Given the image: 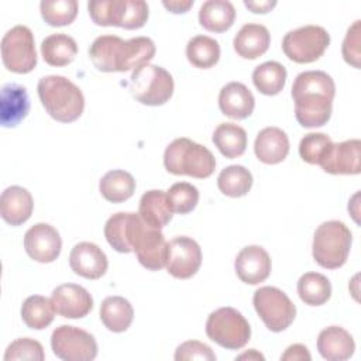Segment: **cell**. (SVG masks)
<instances>
[{"label":"cell","mask_w":361,"mask_h":361,"mask_svg":"<svg viewBox=\"0 0 361 361\" xmlns=\"http://www.w3.org/2000/svg\"><path fill=\"white\" fill-rule=\"evenodd\" d=\"M38 97L45 111L59 123L78 120L85 109L82 90L61 75H48L38 80Z\"/></svg>","instance_id":"7a4b0ae2"},{"label":"cell","mask_w":361,"mask_h":361,"mask_svg":"<svg viewBox=\"0 0 361 361\" xmlns=\"http://www.w3.org/2000/svg\"><path fill=\"white\" fill-rule=\"evenodd\" d=\"M51 348L63 361H92L97 355L94 337L79 327L62 324L52 331Z\"/></svg>","instance_id":"8fae6325"},{"label":"cell","mask_w":361,"mask_h":361,"mask_svg":"<svg viewBox=\"0 0 361 361\" xmlns=\"http://www.w3.org/2000/svg\"><path fill=\"white\" fill-rule=\"evenodd\" d=\"M361 21L357 20L354 21V24L347 30L345 38L343 41V47H341V54L344 61L354 66L355 69H360L361 63Z\"/></svg>","instance_id":"7bdbcfd3"},{"label":"cell","mask_w":361,"mask_h":361,"mask_svg":"<svg viewBox=\"0 0 361 361\" xmlns=\"http://www.w3.org/2000/svg\"><path fill=\"white\" fill-rule=\"evenodd\" d=\"M148 20V4L142 0H120L117 27L138 30Z\"/></svg>","instance_id":"60d3db41"},{"label":"cell","mask_w":361,"mask_h":361,"mask_svg":"<svg viewBox=\"0 0 361 361\" xmlns=\"http://www.w3.org/2000/svg\"><path fill=\"white\" fill-rule=\"evenodd\" d=\"M34 200L31 193L23 186H8L0 197V214L10 226L25 223L32 213Z\"/></svg>","instance_id":"44dd1931"},{"label":"cell","mask_w":361,"mask_h":361,"mask_svg":"<svg viewBox=\"0 0 361 361\" xmlns=\"http://www.w3.org/2000/svg\"><path fill=\"white\" fill-rule=\"evenodd\" d=\"M317 350L327 361H344L354 354L355 341L345 329L329 326L319 333Z\"/></svg>","instance_id":"7402d4cb"},{"label":"cell","mask_w":361,"mask_h":361,"mask_svg":"<svg viewBox=\"0 0 361 361\" xmlns=\"http://www.w3.org/2000/svg\"><path fill=\"white\" fill-rule=\"evenodd\" d=\"M237 360H261V361H264L265 358H264V355H262V354H259L257 350L251 348L250 351L240 354V355L237 357Z\"/></svg>","instance_id":"681fc988"},{"label":"cell","mask_w":361,"mask_h":361,"mask_svg":"<svg viewBox=\"0 0 361 361\" xmlns=\"http://www.w3.org/2000/svg\"><path fill=\"white\" fill-rule=\"evenodd\" d=\"M137 213L118 212L110 216L104 224V237L111 248L117 252L128 254L131 248V233Z\"/></svg>","instance_id":"4316f807"},{"label":"cell","mask_w":361,"mask_h":361,"mask_svg":"<svg viewBox=\"0 0 361 361\" xmlns=\"http://www.w3.org/2000/svg\"><path fill=\"white\" fill-rule=\"evenodd\" d=\"M173 358L176 361H190V360L216 361V354L207 344L197 340H189L176 347Z\"/></svg>","instance_id":"ee69618b"},{"label":"cell","mask_w":361,"mask_h":361,"mask_svg":"<svg viewBox=\"0 0 361 361\" xmlns=\"http://www.w3.org/2000/svg\"><path fill=\"white\" fill-rule=\"evenodd\" d=\"M51 302L55 312L66 319H82L93 309L92 295L80 285L62 283L52 290Z\"/></svg>","instance_id":"5bb4252c"},{"label":"cell","mask_w":361,"mask_h":361,"mask_svg":"<svg viewBox=\"0 0 361 361\" xmlns=\"http://www.w3.org/2000/svg\"><path fill=\"white\" fill-rule=\"evenodd\" d=\"M162 6L173 14H183L193 6V0H164Z\"/></svg>","instance_id":"c3c4849f"},{"label":"cell","mask_w":361,"mask_h":361,"mask_svg":"<svg viewBox=\"0 0 361 361\" xmlns=\"http://www.w3.org/2000/svg\"><path fill=\"white\" fill-rule=\"evenodd\" d=\"M252 83L259 93L275 96L285 87L286 69L276 61H267L254 69Z\"/></svg>","instance_id":"d6a6232c"},{"label":"cell","mask_w":361,"mask_h":361,"mask_svg":"<svg viewBox=\"0 0 361 361\" xmlns=\"http://www.w3.org/2000/svg\"><path fill=\"white\" fill-rule=\"evenodd\" d=\"M219 107L224 116L234 120H244L252 114L255 99L244 83L230 82L219 93Z\"/></svg>","instance_id":"d6986e66"},{"label":"cell","mask_w":361,"mask_h":361,"mask_svg":"<svg viewBox=\"0 0 361 361\" xmlns=\"http://www.w3.org/2000/svg\"><path fill=\"white\" fill-rule=\"evenodd\" d=\"M282 361H310L312 355L306 345L303 344H292L285 353L281 355Z\"/></svg>","instance_id":"bcb514c9"},{"label":"cell","mask_w":361,"mask_h":361,"mask_svg":"<svg viewBox=\"0 0 361 361\" xmlns=\"http://www.w3.org/2000/svg\"><path fill=\"white\" fill-rule=\"evenodd\" d=\"M351 243L353 234L343 221H324L316 228L313 235V258L322 268L337 269L345 264Z\"/></svg>","instance_id":"277c9868"},{"label":"cell","mask_w":361,"mask_h":361,"mask_svg":"<svg viewBox=\"0 0 361 361\" xmlns=\"http://www.w3.org/2000/svg\"><path fill=\"white\" fill-rule=\"evenodd\" d=\"M41 17L51 27H63L73 23L78 16L76 0H42L39 3Z\"/></svg>","instance_id":"8d00e7d4"},{"label":"cell","mask_w":361,"mask_h":361,"mask_svg":"<svg viewBox=\"0 0 361 361\" xmlns=\"http://www.w3.org/2000/svg\"><path fill=\"white\" fill-rule=\"evenodd\" d=\"M3 65L14 73H28L37 66L34 35L25 25H16L1 38Z\"/></svg>","instance_id":"9c48e42d"},{"label":"cell","mask_w":361,"mask_h":361,"mask_svg":"<svg viewBox=\"0 0 361 361\" xmlns=\"http://www.w3.org/2000/svg\"><path fill=\"white\" fill-rule=\"evenodd\" d=\"M244 6L247 8H250L252 13H257V14H265L268 11H271L275 6H276V1L275 0H244Z\"/></svg>","instance_id":"7dc6e473"},{"label":"cell","mask_w":361,"mask_h":361,"mask_svg":"<svg viewBox=\"0 0 361 361\" xmlns=\"http://www.w3.org/2000/svg\"><path fill=\"white\" fill-rule=\"evenodd\" d=\"M254 152L264 164H279L288 157L289 138L286 133L278 127H265L255 137Z\"/></svg>","instance_id":"603a6c76"},{"label":"cell","mask_w":361,"mask_h":361,"mask_svg":"<svg viewBox=\"0 0 361 361\" xmlns=\"http://www.w3.org/2000/svg\"><path fill=\"white\" fill-rule=\"evenodd\" d=\"M186 58L195 68L209 69L220 59V45L212 37L196 35L188 41Z\"/></svg>","instance_id":"e575fe53"},{"label":"cell","mask_w":361,"mask_h":361,"mask_svg":"<svg viewBox=\"0 0 361 361\" xmlns=\"http://www.w3.org/2000/svg\"><path fill=\"white\" fill-rule=\"evenodd\" d=\"M271 257L261 245H247L241 248L234 261V269L241 282L258 285L271 274Z\"/></svg>","instance_id":"2e32d148"},{"label":"cell","mask_w":361,"mask_h":361,"mask_svg":"<svg viewBox=\"0 0 361 361\" xmlns=\"http://www.w3.org/2000/svg\"><path fill=\"white\" fill-rule=\"evenodd\" d=\"M290 96L298 123L305 128L322 127L331 117L336 85L323 71H306L295 78Z\"/></svg>","instance_id":"6da1fadb"},{"label":"cell","mask_w":361,"mask_h":361,"mask_svg":"<svg viewBox=\"0 0 361 361\" xmlns=\"http://www.w3.org/2000/svg\"><path fill=\"white\" fill-rule=\"evenodd\" d=\"M99 316L107 330L123 333L133 323L134 309L123 296H107L100 305Z\"/></svg>","instance_id":"484cf974"},{"label":"cell","mask_w":361,"mask_h":361,"mask_svg":"<svg viewBox=\"0 0 361 361\" xmlns=\"http://www.w3.org/2000/svg\"><path fill=\"white\" fill-rule=\"evenodd\" d=\"M271 44V34L262 24H244L233 39L234 51L244 59H257L264 55Z\"/></svg>","instance_id":"cb8c5ba5"},{"label":"cell","mask_w":361,"mask_h":361,"mask_svg":"<svg viewBox=\"0 0 361 361\" xmlns=\"http://www.w3.org/2000/svg\"><path fill=\"white\" fill-rule=\"evenodd\" d=\"M168 203L173 213H190L199 202V190L189 182H176L166 192Z\"/></svg>","instance_id":"ab89813d"},{"label":"cell","mask_w":361,"mask_h":361,"mask_svg":"<svg viewBox=\"0 0 361 361\" xmlns=\"http://www.w3.org/2000/svg\"><path fill=\"white\" fill-rule=\"evenodd\" d=\"M138 214L144 223L154 228L161 230L165 227L173 216V212L168 203L166 192L159 189L147 190L140 199Z\"/></svg>","instance_id":"d4e9b609"},{"label":"cell","mask_w":361,"mask_h":361,"mask_svg":"<svg viewBox=\"0 0 361 361\" xmlns=\"http://www.w3.org/2000/svg\"><path fill=\"white\" fill-rule=\"evenodd\" d=\"M24 248L28 257L41 264L54 262L62 248V238L55 227L48 223H37L24 234Z\"/></svg>","instance_id":"4fadbf2b"},{"label":"cell","mask_w":361,"mask_h":361,"mask_svg":"<svg viewBox=\"0 0 361 361\" xmlns=\"http://www.w3.org/2000/svg\"><path fill=\"white\" fill-rule=\"evenodd\" d=\"M298 295L309 306H322L331 296V283L323 274L306 272L298 281Z\"/></svg>","instance_id":"836d02e7"},{"label":"cell","mask_w":361,"mask_h":361,"mask_svg":"<svg viewBox=\"0 0 361 361\" xmlns=\"http://www.w3.org/2000/svg\"><path fill=\"white\" fill-rule=\"evenodd\" d=\"M102 196L111 203H121L128 200L135 192V179L123 169H113L104 173L99 182Z\"/></svg>","instance_id":"f546056e"},{"label":"cell","mask_w":361,"mask_h":361,"mask_svg":"<svg viewBox=\"0 0 361 361\" xmlns=\"http://www.w3.org/2000/svg\"><path fill=\"white\" fill-rule=\"evenodd\" d=\"M76 54V41L63 32L51 34L41 42V55L51 66H65L75 59Z\"/></svg>","instance_id":"f1b7e54d"},{"label":"cell","mask_w":361,"mask_h":361,"mask_svg":"<svg viewBox=\"0 0 361 361\" xmlns=\"http://www.w3.org/2000/svg\"><path fill=\"white\" fill-rule=\"evenodd\" d=\"M71 269L86 279L102 278L109 267V261L103 250L94 243L82 241L76 244L69 254Z\"/></svg>","instance_id":"e0dca14e"},{"label":"cell","mask_w":361,"mask_h":361,"mask_svg":"<svg viewBox=\"0 0 361 361\" xmlns=\"http://www.w3.org/2000/svg\"><path fill=\"white\" fill-rule=\"evenodd\" d=\"M131 248L140 264L149 271H159L166 265L168 243L162 231L144 223L138 213L131 233Z\"/></svg>","instance_id":"30bf717a"},{"label":"cell","mask_w":361,"mask_h":361,"mask_svg":"<svg viewBox=\"0 0 361 361\" xmlns=\"http://www.w3.org/2000/svg\"><path fill=\"white\" fill-rule=\"evenodd\" d=\"M164 165L169 173L204 179L214 172L216 159L212 151L204 145L180 137L166 147Z\"/></svg>","instance_id":"3957f363"},{"label":"cell","mask_w":361,"mask_h":361,"mask_svg":"<svg viewBox=\"0 0 361 361\" xmlns=\"http://www.w3.org/2000/svg\"><path fill=\"white\" fill-rule=\"evenodd\" d=\"M30 111L27 89L18 83H6L0 96V123L11 128L18 126Z\"/></svg>","instance_id":"ffe728a7"},{"label":"cell","mask_w":361,"mask_h":361,"mask_svg":"<svg viewBox=\"0 0 361 361\" xmlns=\"http://www.w3.org/2000/svg\"><path fill=\"white\" fill-rule=\"evenodd\" d=\"M252 305L268 330L279 333L295 320L296 306L289 296L275 286H261L254 292Z\"/></svg>","instance_id":"52a82bcc"},{"label":"cell","mask_w":361,"mask_h":361,"mask_svg":"<svg viewBox=\"0 0 361 361\" xmlns=\"http://www.w3.org/2000/svg\"><path fill=\"white\" fill-rule=\"evenodd\" d=\"M235 8L227 0H207L200 6L199 23L210 32H224L231 28Z\"/></svg>","instance_id":"83f0119b"},{"label":"cell","mask_w":361,"mask_h":361,"mask_svg":"<svg viewBox=\"0 0 361 361\" xmlns=\"http://www.w3.org/2000/svg\"><path fill=\"white\" fill-rule=\"evenodd\" d=\"M87 10L94 24L102 27H116L117 0H93L87 3Z\"/></svg>","instance_id":"f6af8a7d"},{"label":"cell","mask_w":361,"mask_h":361,"mask_svg":"<svg viewBox=\"0 0 361 361\" xmlns=\"http://www.w3.org/2000/svg\"><path fill=\"white\" fill-rule=\"evenodd\" d=\"M155 55V44L148 37H135L126 41L124 61L121 72L137 69L142 65L149 63Z\"/></svg>","instance_id":"74e56055"},{"label":"cell","mask_w":361,"mask_h":361,"mask_svg":"<svg viewBox=\"0 0 361 361\" xmlns=\"http://www.w3.org/2000/svg\"><path fill=\"white\" fill-rule=\"evenodd\" d=\"M173 78L159 65L147 63L133 71L130 92L133 97L145 106H162L173 94Z\"/></svg>","instance_id":"5b68a950"},{"label":"cell","mask_w":361,"mask_h":361,"mask_svg":"<svg viewBox=\"0 0 361 361\" xmlns=\"http://www.w3.org/2000/svg\"><path fill=\"white\" fill-rule=\"evenodd\" d=\"M202 250L190 237L178 235L168 243L166 271L176 279H189L200 268Z\"/></svg>","instance_id":"7c38bea8"},{"label":"cell","mask_w":361,"mask_h":361,"mask_svg":"<svg viewBox=\"0 0 361 361\" xmlns=\"http://www.w3.org/2000/svg\"><path fill=\"white\" fill-rule=\"evenodd\" d=\"M331 145L333 141L327 134L309 133L299 142V155L310 165H320Z\"/></svg>","instance_id":"f35d334b"},{"label":"cell","mask_w":361,"mask_h":361,"mask_svg":"<svg viewBox=\"0 0 361 361\" xmlns=\"http://www.w3.org/2000/svg\"><path fill=\"white\" fill-rule=\"evenodd\" d=\"M44 358H45V354L41 343L30 337H21L14 340L13 343L8 344L4 353L6 361H11V360L42 361Z\"/></svg>","instance_id":"b9f144b4"},{"label":"cell","mask_w":361,"mask_h":361,"mask_svg":"<svg viewBox=\"0 0 361 361\" xmlns=\"http://www.w3.org/2000/svg\"><path fill=\"white\" fill-rule=\"evenodd\" d=\"M126 41L117 35H100L89 47V58L100 72H121Z\"/></svg>","instance_id":"ac0fdd59"},{"label":"cell","mask_w":361,"mask_h":361,"mask_svg":"<svg viewBox=\"0 0 361 361\" xmlns=\"http://www.w3.org/2000/svg\"><path fill=\"white\" fill-rule=\"evenodd\" d=\"M320 166L331 175H358L361 172V141L353 138L333 142Z\"/></svg>","instance_id":"9a60e30c"},{"label":"cell","mask_w":361,"mask_h":361,"mask_svg":"<svg viewBox=\"0 0 361 361\" xmlns=\"http://www.w3.org/2000/svg\"><path fill=\"white\" fill-rule=\"evenodd\" d=\"M213 142L226 158H237L245 152L247 133L235 123H221L213 133Z\"/></svg>","instance_id":"4dcf8cb0"},{"label":"cell","mask_w":361,"mask_h":361,"mask_svg":"<svg viewBox=\"0 0 361 361\" xmlns=\"http://www.w3.org/2000/svg\"><path fill=\"white\" fill-rule=\"evenodd\" d=\"M217 186L220 192L228 197H241L250 192L252 175L243 165H230L219 173Z\"/></svg>","instance_id":"d590c367"},{"label":"cell","mask_w":361,"mask_h":361,"mask_svg":"<svg viewBox=\"0 0 361 361\" xmlns=\"http://www.w3.org/2000/svg\"><path fill=\"white\" fill-rule=\"evenodd\" d=\"M330 45V34L320 25H305L285 34L282 39L283 54L296 63L317 61Z\"/></svg>","instance_id":"ba28073f"},{"label":"cell","mask_w":361,"mask_h":361,"mask_svg":"<svg viewBox=\"0 0 361 361\" xmlns=\"http://www.w3.org/2000/svg\"><path fill=\"white\" fill-rule=\"evenodd\" d=\"M55 313L51 299L41 295L28 296L21 306V319L32 330L47 329L54 322Z\"/></svg>","instance_id":"1f68e13d"},{"label":"cell","mask_w":361,"mask_h":361,"mask_svg":"<svg viewBox=\"0 0 361 361\" xmlns=\"http://www.w3.org/2000/svg\"><path fill=\"white\" fill-rule=\"evenodd\" d=\"M206 334L226 350H240L250 341L251 327L237 309L226 306L209 314Z\"/></svg>","instance_id":"8992f818"}]
</instances>
